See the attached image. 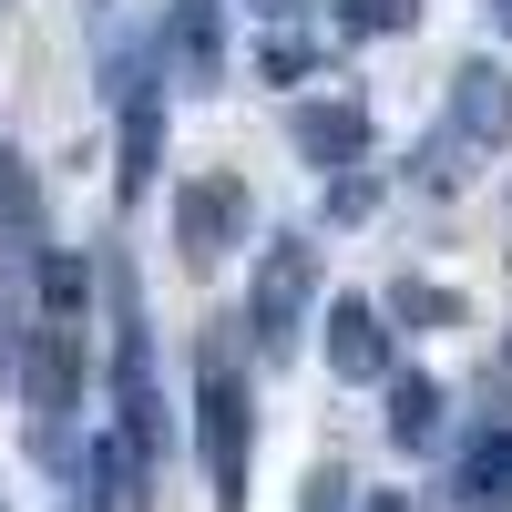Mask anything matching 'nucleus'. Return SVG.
I'll return each mask as SVG.
<instances>
[{
	"label": "nucleus",
	"instance_id": "15",
	"mask_svg": "<svg viewBox=\"0 0 512 512\" xmlns=\"http://www.w3.org/2000/svg\"><path fill=\"white\" fill-rule=\"evenodd\" d=\"M297 512H349V472H308V492H297Z\"/></svg>",
	"mask_w": 512,
	"mask_h": 512
},
{
	"label": "nucleus",
	"instance_id": "17",
	"mask_svg": "<svg viewBox=\"0 0 512 512\" xmlns=\"http://www.w3.org/2000/svg\"><path fill=\"white\" fill-rule=\"evenodd\" d=\"M256 11H287V0H256Z\"/></svg>",
	"mask_w": 512,
	"mask_h": 512
},
{
	"label": "nucleus",
	"instance_id": "6",
	"mask_svg": "<svg viewBox=\"0 0 512 512\" xmlns=\"http://www.w3.org/2000/svg\"><path fill=\"white\" fill-rule=\"evenodd\" d=\"M328 369L349 379V390H369V379L390 369V308H379V297H328Z\"/></svg>",
	"mask_w": 512,
	"mask_h": 512
},
{
	"label": "nucleus",
	"instance_id": "1",
	"mask_svg": "<svg viewBox=\"0 0 512 512\" xmlns=\"http://www.w3.org/2000/svg\"><path fill=\"white\" fill-rule=\"evenodd\" d=\"M502 134H512V72L502 62H461L451 103H441V134H431V154H420V185H431V195L472 185L482 164L502 154Z\"/></svg>",
	"mask_w": 512,
	"mask_h": 512
},
{
	"label": "nucleus",
	"instance_id": "18",
	"mask_svg": "<svg viewBox=\"0 0 512 512\" xmlns=\"http://www.w3.org/2000/svg\"><path fill=\"white\" fill-rule=\"evenodd\" d=\"M0 21H11V0H0Z\"/></svg>",
	"mask_w": 512,
	"mask_h": 512
},
{
	"label": "nucleus",
	"instance_id": "2",
	"mask_svg": "<svg viewBox=\"0 0 512 512\" xmlns=\"http://www.w3.org/2000/svg\"><path fill=\"white\" fill-rule=\"evenodd\" d=\"M246 451H256V400H246V369L205 338L195 359V461H205V492L216 512H246Z\"/></svg>",
	"mask_w": 512,
	"mask_h": 512
},
{
	"label": "nucleus",
	"instance_id": "19",
	"mask_svg": "<svg viewBox=\"0 0 512 512\" xmlns=\"http://www.w3.org/2000/svg\"><path fill=\"white\" fill-rule=\"evenodd\" d=\"M0 512H11V502H0Z\"/></svg>",
	"mask_w": 512,
	"mask_h": 512
},
{
	"label": "nucleus",
	"instance_id": "8",
	"mask_svg": "<svg viewBox=\"0 0 512 512\" xmlns=\"http://www.w3.org/2000/svg\"><path fill=\"white\" fill-rule=\"evenodd\" d=\"M175 72H185V93H216V72H226V31H216V0H175Z\"/></svg>",
	"mask_w": 512,
	"mask_h": 512
},
{
	"label": "nucleus",
	"instance_id": "10",
	"mask_svg": "<svg viewBox=\"0 0 512 512\" xmlns=\"http://www.w3.org/2000/svg\"><path fill=\"white\" fill-rule=\"evenodd\" d=\"M441 410H451L441 379H420V369L390 379V441H400V451H431V441H441Z\"/></svg>",
	"mask_w": 512,
	"mask_h": 512
},
{
	"label": "nucleus",
	"instance_id": "3",
	"mask_svg": "<svg viewBox=\"0 0 512 512\" xmlns=\"http://www.w3.org/2000/svg\"><path fill=\"white\" fill-rule=\"evenodd\" d=\"M113 113H123L113 195L134 205V195H154V164H164V82H154V52H113Z\"/></svg>",
	"mask_w": 512,
	"mask_h": 512
},
{
	"label": "nucleus",
	"instance_id": "7",
	"mask_svg": "<svg viewBox=\"0 0 512 512\" xmlns=\"http://www.w3.org/2000/svg\"><path fill=\"white\" fill-rule=\"evenodd\" d=\"M287 134H297V164H318V175L369 164V113H359V103H297Z\"/></svg>",
	"mask_w": 512,
	"mask_h": 512
},
{
	"label": "nucleus",
	"instance_id": "13",
	"mask_svg": "<svg viewBox=\"0 0 512 512\" xmlns=\"http://www.w3.org/2000/svg\"><path fill=\"white\" fill-rule=\"evenodd\" d=\"M369 205H379V175H369V164H349V175L328 185V216H369Z\"/></svg>",
	"mask_w": 512,
	"mask_h": 512
},
{
	"label": "nucleus",
	"instance_id": "4",
	"mask_svg": "<svg viewBox=\"0 0 512 512\" xmlns=\"http://www.w3.org/2000/svg\"><path fill=\"white\" fill-rule=\"evenodd\" d=\"M318 308V246L308 236H277L267 256H256V287H246V328H256V349H297V318Z\"/></svg>",
	"mask_w": 512,
	"mask_h": 512
},
{
	"label": "nucleus",
	"instance_id": "11",
	"mask_svg": "<svg viewBox=\"0 0 512 512\" xmlns=\"http://www.w3.org/2000/svg\"><path fill=\"white\" fill-rule=\"evenodd\" d=\"M390 318H410V328H461V297L431 287V277H410V287H390Z\"/></svg>",
	"mask_w": 512,
	"mask_h": 512
},
{
	"label": "nucleus",
	"instance_id": "9",
	"mask_svg": "<svg viewBox=\"0 0 512 512\" xmlns=\"http://www.w3.org/2000/svg\"><path fill=\"white\" fill-rule=\"evenodd\" d=\"M451 502H472V512H512V431L472 441V461L451 472Z\"/></svg>",
	"mask_w": 512,
	"mask_h": 512
},
{
	"label": "nucleus",
	"instance_id": "5",
	"mask_svg": "<svg viewBox=\"0 0 512 512\" xmlns=\"http://www.w3.org/2000/svg\"><path fill=\"white\" fill-rule=\"evenodd\" d=\"M246 216H256V205H246L236 175H195V185L175 195V246L195 256V267H216V256L246 246Z\"/></svg>",
	"mask_w": 512,
	"mask_h": 512
},
{
	"label": "nucleus",
	"instance_id": "14",
	"mask_svg": "<svg viewBox=\"0 0 512 512\" xmlns=\"http://www.w3.org/2000/svg\"><path fill=\"white\" fill-rule=\"evenodd\" d=\"M308 72H318V52H308V41H287V31H277V41H267V82H287V93H297Z\"/></svg>",
	"mask_w": 512,
	"mask_h": 512
},
{
	"label": "nucleus",
	"instance_id": "16",
	"mask_svg": "<svg viewBox=\"0 0 512 512\" xmlns=\"http://www.w3.org/2000/svg\"><path fill=\"white\" fill-rule=\"evenodd\" d=\"M359 512H410V492H369V502H359Z\"/></svg>",
	"mask_w": 512,
	"mask_h": 512
},
{
	"label": "nucleus",
	"instance_id": "12",
	"mask_svg": "<svg viewBox=\"0 0 512 512\" xmlns=\"http://www.w3.org/2000/svg\"><path fill=\"white\" fill-rule=\"evenodd\" d=\"M420 21V0H338V31L369 41V31H410Z\"/></svg>",
	"mask_w": 512,
	"mask_h": 512
}]
</instances>
